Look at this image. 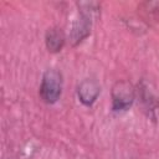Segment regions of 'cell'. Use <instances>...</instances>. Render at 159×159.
Wrapping results in <instances>:
<instances>
[{
  "mask_svg": "<svg viewBox=\"0 0 159 159\" xmlns=\"http://www.w3.org/2000/svg\"><path fill=\"white\" fill-rule=\"evenodd\" d=\"M78 16L75 19L70 31V41L73 46L82 42L91 32L93 19L98 16V2H78Z\"/></svg>",
  "mask_w": 159,
  "mask_h": 159,
  "instance_id": "6da1fadb",
  "label": "cell"
},
{
  "mask_svg": "<svg viewBox=\"0 0 159 159\" xmlns=\"http://www.w3.org/2000/svg\"><path fill=\"white\" fill-rule=\"evenodd\" d=\"M61 91H62V75L55 68L47 70L42 76V81L40 86V97L42 98L43 102L51 104L60 98Z\"/></svg>",
  "mask_w": 159,
  "mask_h": 159,
  "instance_id": "7a4b0ae2",
  "label": "cell"
},
{
  "mask_svg": "<svg viewBox=\"0 0 159 159\" xmlns=\"http://www.w3.org/2000/svg\"><path fill=\"white\" fill-rule=\"evenodd\" d=\"M134 98V87L128 81H117L112 87V109L114 112L127 111L133 104Z\"/></svg>",
  "mask_w": 159,
  "mask_h": 159,
  "instance_id": "3957f363",
  "label": "cell"
},
{
  "mask_svg": "<svg viewBox=\"0 0 159 159\" xmlns=\"http://www.w3.org/2000/svg\"><path fill=\"white\" fill-rule=\"evenodd\" d=\"M99 92H101V87L98 82L92 78L83 80L77 88V96L84 106H92L97 99Z\"/></svg>",
  "mask_w": 159,
  "mask_h": 159,
  "instance_id": "277c9868",
  "label": "cell"
},
{
  "mask_svg": "<svg viewBox=\"0 0 159 159\" xmlns=\"http://www.w3.org/2000/svg\"><path fill=\"white\" fill-rule=\"evenodd\" d=\"M46 47L50 52H60L65 45V35L61 29L58 27H51L47 30L45 36Z\"/></svg>",
  "mask_w": 159,
  "mask_h": 159,
  "instance_id": "5b68a950",
  "label": "cell"
}]
</instances>
